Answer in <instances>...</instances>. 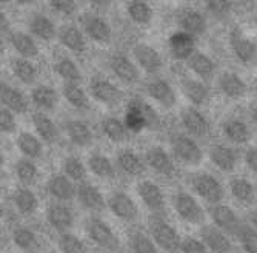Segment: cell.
I'll use <instances>...</instances> for the list:
<instances>
[{
	"label": "cell",
	"instance_id": "obj_16",
	"mask_svg": "<svg viewBox=\"0 0 257 253\" xmlns=\"http://www.w3.org/2000/svg\"><path fill=\"white\" fill-rule=\"evenodd\" d=\"M177 24L182 31L188 33L191 36H200L206 30V19L205 16L191 7H185L177 11Z\"/></svg>",
	"mask_w": 257,
	"mask_h": 253
},
{
	"label": "cell",
	"instance_id": "obj_56",
	"mask_svg": "<svg viewBox=\"0 0 257 253\" xmlns=\"http://www.w3.org/2000/svg\"><path fill=\"white\" fill-rule=\"evenodd\" d=\"M251 118H252V121L257 125V101L251 105Z\"/></svg>",
	"mask_w": 257,
	"mask_h": 253
},
{
	"label": "cell",
	"instance_id": "obj_40",
	"mask_svg": "<svg viewBox=\"0 0 257 253\" xmlns=\"http://www.w3.org/2000/svg\"><path fill=\"white\" fill-rule=\"evenodd\" d=\"M63 98L68 101V104H71L74 108H77L80 111H86L91 107L88 95L85 93V90L79 83L65 82L63 83Z\"/></svg>",
	"mask_w": 257,
	"mask_h": 253
},
{
	"label": "cell",
	"instance_id": "obj_11",
	"mask_svg": "<svg viewBox=\"0 0 257 253\" xmlns=\"http://www.w3.org/2000/svg\"><path fill=\"white\" fill-rule=\"evenodd\" d=\"M133 54L134 59L137 62V65L142 68L144 71L150 73V74H157L162 66H163V60L160 53L150 43H136L133 47Z\"/></svg>",
	"mask_w": 257,
	"mask_h": 253
},
{
	"label": "cell",
	"instance_id": "obj_1",
	"mask_svg": "<svg viewBox=\"0 0 257 253\" xmlns=\"http://www.w3.org/2000/svg\"><path fill=\"white\" fill-rule=\"evenodd\" d=\"M150 235L157 247L167 253H177L182 247L183 239L180 238L177 228L160 216H154L150 219Z\"/></svg>",
	"mask_w": 257,
	"mask_h": 253
},
{
	"label": "cell",
	"instance_id": "obj_25",
	"mask_svg": "<svg viewBox=\"0 0 257 253\" xmlns=\"http://www.w3.org/2000/svg\"><path fill=\"white\" fill-rule=\"evenodd\" d=\"M209 159L222 172H232L237 167V153L234 148L225 144H214L209 148Z\"/></svg>",
	"mask_w": 257,
	"mask_h": 253
},
{
	"label": "cell",
	"instance_id": "obj_32",
	"mask_svg": "<svg viewBox=\"0 0 257 253\" xmlns=\"http://www.w3.org/2000/svg\"><path fill=\"white\" fill-rule=\"evenodd\" d=\"M10 42L13 45V48L19 54V57H25V59H33L39 54V45L36 39L23 31H14L10 36Z\"/></svg>",
	"mask_w": 257,
	"mask_h": 253
},
{
	"label": "cell",
	"instance_id": "obj_57",
	"mask_svg": "<svg viewBox=\"0 0 257 253\" xmlns=\"http://www.w3.org/2000/svg\"><path fill=\"white\" fill-rule=\"evenodd\" d=\"M251 227L257 232V210L251 215Z\"/></svg>",
	"mask_w": 257,
	"mask_h": 253
},
{
	"label": "cell",
	"instance_id": "obj_33",
	"mask_svg": "<svg viewBox=\"0 0 257 253\" xmlns=\"http://www.w3.org/2000/svg\"><path fill=\"white\" fill-rule=\"evenodd\" d=\"M31 102L42 111H51L59 104V95L50 85H37L31 91Z\"/></svg>",
	"mask_w": 257,
	"mask_h": 253
},
{
	"label": "cell",
	"instance_id": "obj_35",
	"mask_svg": "<svg viewBox=\"0 0 257 253\" xmlns=\"http://www.w3.org/2000/svg\"><path fill=\"white\" fill-rule=\"evenodd\" d=\"M186 65H188L190 70L200 79H211L216 71L214 60L206 53H202V51H196L188 60H186Z\"/></svg>",
	"mask_w": 257,
	"mask_h": 253
},
{
	"label": "cell",
	"instance_id": "obj_24",
	"mask_svg": "<svg viewBox=\"0 0 257 253\" xmlns=\"http://www.w3.org/2000/svg\"><path fill=\"white\" fill-rule=\"evenodd\" d=\"M77 199L85 207L86 210L91 212H102L105 209V198L102 192L91 182H82L77 187Z\"/></svg>",
	"mask_w": 257,
	"mask_h": 253
},
{
	"label": "cell",
	"instance_id": "obj_15",
	"mask_svg": "<svg viewBox=\"0 0 257 253\" xmlns=\"http://www.w3.org/2000/svg\"><path fill=\"white\" fill-rule=\"evenodd\" d=\"M137 195L142 202L154 213H160L165 209V195L153 181H140L137 184Z\"/></svg>",
	"mask_w": 257,
	"mask_h": 253
},
{
	"label": "cell",
	"instance_id": "obj_41",
	"mask_svg": "<svg viewBox=\"0 0 257 253\" xmlns=\"http://www.w3.org/2000/svg\"><path fill=\"white\" fill-rule=\"evenodd\" d=\"M100 128H102V133L108 137V139L111 142H115V144L123 142L128 137V127L117 118L108 116V118L102 119Z\"/></svg>",
	"mask_w": 257,
	"mask_h": 253
},
{
	"label": "cell",
	"instance_id": "obj_23",
	"mask_svg": "<svg viewBox=\"0 0 257 253\" xmlns=\"http://www.w3.org/2000/svg\"><path fill=\"white\" fill-rule=\"evenodd\" d=\"M217 85H219V90L222 93L226 96V98H231V99H240L246 95V83L245 80L234 71H223L219 74V79H217Z\"/></svg>",
	"mask_w": 257,
	"mask_h": 253
},
{
	"label": "cell",
	"instance_id": "obj_45",
	"mask_svg": "<svg viewBox=\"0 0 257 253\" xmlns=\"http://www.w3.org/2000/svg\"><path fill=\"white\" fill-rule=\"evenodd\" d=\"M128 17L137 25H148L154 17V11L147 2H130L126 5Z\"/></svg>",
	"mask_w": 257,
	"mask_h": 253
},
{
	"label": "cell",
	"instance_id": "obj_2",
	"mask_svg": "<svg viewBox=\"0 0 257 253\" xmlns=\"http://www.w3.org/2000/svg\"><path fill=\"white\" fill-rule=\"evenodd\" d=\"M170 145L180 164L185 165H199L203 160V151L200 145L194 141V137L183 133H174L170 137Z\"/></svg>",
	"mask_w": 257,
	"mask_h": 253
},
{
	"label": "cell",
	"instance_id": "obj_50",
	"mask_svg": "<svg viewBox=\"0 0 257 253\" xmlns=\"http://www.w3.org/2000/svg\"><path fill=\"white\" fill-rule=\"evenodd\" d=\"M239 241L246 253H257V232L249 227L243 225L240 233H239Z\"/></svg>",
	"mask_w": 257,
	"mask_h": 253
},
{
	"label": "cell",
	"instance_id": "obj_37",
	"mask_svg": "<svg viewBox=\"0 0 257 253\" xmlns=\"http://www.w3.org/2000/svg\"><path fill=\"white\" fill-rule=\"evenodd\" d=\"M17 147L20 153L28 159H37L43 153V144L39 136L30 131H22L17 136Z\"/></svg>",
	"mask_w": 257,
	"mask_h": 253
},
{
	"label": "cell",
	"instance_id": "obj_19",
	"mask_svg": "<svg viewBox=\"0 0 257 253\" xmlns=\"http://www.w3.org/2000/svg\"><path fill=\"white\" fill-rule=\"evenodd\" d=\"M111 71L125 83H136L140 79V73L137 65L125 54L115 53L109 59Z\"/></svg>",
	"mask_w": 257,
	"mask_h": 253
},
{
	"label": "cell",
	"instance_id": "obj_59",
	"mask_svg": "<svg viewBox=\"0 0 257 253\" xmlns=\"http://www.w3.org/2000/svg\"><path fill=\"white\" fill-rule=\"evenodd\" d=\"M255 87H257V80H255Z\"/></svg>",
	"mask_w": 257,
	"mask_h": 253
},
{
	"label": "cell",
	"instance_id": "obj_7",
	"mask_svg": "<svg viewBox=\"0 0 257 253\" xmlns=\"http://www.w3.org/2000/svg\"><path fill=\"white\" fill-rule=\"evenodd\" d=\"M80 24H82V30H83L85 36H88L94 42L106 43L111 40L112 30L105 17H102L96 13H85L80 17Z\"/></svg>",
	"mask_w": 257,
	"mask_h": 253
},
{
	"label": "cell",
	"instance_id": "obj_10",
	"mask_svg": "<svg viewBox=\"0 0 257 253\" xmlns=\"http://www.w3.org/2000/svg\"><path fill=\"white\" fill-rule=\"evenodd\" d=\"M108 209L114 216L123 221H134L139 216V207L134 199L125 192H114L108 198Z\"/></svg>",
	"mask_w": 257,
	"mask_h": 253
},
{
	"label": "cell",
	"instance_id": "obj_28",
	"mask_svg": "<svg viewBox=\"0 0 257 253\" xmlns=\"http://www.w3.org/2000/svg\"><path fill=\"white\" fill-rule=\"evenodd\" d=\"M115 162L117 167L128 176H140L145 172V159L140 157L134 150L125 148L117 153L115 157Z\"/></svg>",
	"mask_w": 257,
	"mask_h": 253
},
{
	"label": "cell",
	"instance_id": "obj_18",
	"mask_svg": "<svg viewBox=\"0 0 257 253\" xmlns=\"http://www.w3.org/2000/svg\"><path fill=\"white\" fill-rule=\"evenodd\" d=\"M145 162L159 175L163 176H173L176 172V165H174V160L170 156V153L160 147V145H153L147 150L145 153Z\"/></svg>",
	"mask_w": 257,
	"mask_h": 253
},
{
	"label": "cell",
	"instance_id": "obj_9",
	"mask_svg": "<svg viewBox=\"0 0 257 253\" xmlns=\"http://www.w3.org/2000/svg\"><path fill=\"white\" fill-rule=\"evenodd\" d=\"M200 238L209 253H232L234 250L229 236L214 224H203L200 228Z\"/></svg>",
	"mask_w": 257,
	"mask_h": 253
},
{
	"label": "cell",
	"instance_id": "obj_48",
	"mask_svg": "<svg viewBox=\"0 0 257 253\" xmlns=\"http://www.w3.org/2000/svg\"><path fill=\"white\" fill-rule=\"evenodd\" d=\"M14 172H16L17 179L23 184H33L39 175V170H37V165L34 164V160L28 157L19 159L14 165Z\"/></svg>",
	"mask_w": 257,
	"mask_h": 253
},
{
	"label": "cell",
	"instance_id": "obj_54",
	"mask_svg": "<svg viewBox=\"0 0 257 253\" xmlns=\"http://www.w3.org/2000/svg\"><path fill=\"white\" fill-rule=\"evenodd\" d=\"M206 10L216 17H223L229 13L231 4L229 2H222V0H213V2L206 4Z\"/></svg>",
	"mask_w": 257,
	"mask_h": 253
},
{
	"label": "cell",
	"instance_id": "obj_49",
	"mask_svg": "<svg viewBox=\"0 0 257 253\" xmlns=\"http://www.w3.org/2000/svg\"><path fill=\"white\" fill-rule=\"evenodd\" d=\"M13 241L20 250H31L36 245L37 238H36V233L33 232L31 228L17 227L13 232Z\"/></svg>",
	"mask_w": 257,
	"mask_h": 253
},
{
	"label": "cell",
	"instance_id": "obj_4",
	"mask_svg": "<svg viewBox=\"0 0 257 253\" xmlns=\"http://www.w3.org/2000/svg\"><path fill=\"white\" fill-rule=\"evenodd\" d=\"M85 230H86L88 238L94 244H97L99 247L109 250V251H115L120 248L119 236L114 233L111 225L108 222H105L103 219H100L97 216L88 218L86 224H85Z\"/></svg>",
	"mask_w": 257,
	"mask_h": 253
},
{
	"label": "cell",
	"instance_id": "obj_36",
	"mask_svg": "<svg viewBox=\"0 0 257 253\" xmlns=\"http://www.w3.org/2000/svg\"><path fill=\"white\" fill-rule=\"evenodd\" d=\"M13 202L22 215H33L39 209V199L28 187H19L13 193Z\"/></svg>",
	"mask_w": 257,
	"mask_h": 253
},
{
	"label": "cell",
	"instance_id": "obj_58",
	"mask_svg": "<svg viewBox=\"0 0 257 253\" xmlns=\"http://www.w3.org/2000/svg\"><path fill=\"white\" fill-rule=\"evenodd\" d=\"M255 24H257V14H255Z\"/></svg>",
	"mask_w": 257,
	"mask_h": 253
},
{
	"label": "cell",
	"instance_id": "obj_22",
	"mask_svg": "<svg viewBox=\"0 0 257 253\" xmlns=\"http://www.w3.org/2000/svg\"><path fill=\"white\" fill-rule=\"evenodd\" d=\"M57 39L66 50L73 51V53H83L88 47L86 36H85L83 30H80L79 27H76L73 24L63 25L59 30Z\"/></svg>",
	"mask_w": 257,
	"mask_h": 253
},
{
	"label": "cell",
	"instance_id": "obj_43",
	"mask_svg": "<svg viewBox=\"0 0 257 253\" xmlns=\"http://www.w3.org/2000/svg\"><path fill=\"white\" fill-rule=\"evenodd\" d=\"M56 73L69 83H79L82 80V71L77 63L68 56H62L56 60Z\"/></svg>",
	"mask_w": 257,
	"mask_h": 253
},
{
	"label": "cell",
	"instance_id": "obj_42",
	"mask_svg": "<svg viewBox=\"0 0 257 253\" xmlns=\"http://www.w3.org/2000/svg\"><path fill=\"white\" fill-rule=\"evenodd\" d=\"M229 192L232 198H236L239 202H245V204L254 201V195H255L252 182L243 176H234L229 181Z\"/></svg>",
	"mask_w": 257,
	"mask_h": 253
},
{
	"label": "cell",
	"instance_id": "obj_34",
	"mask_svg": "<svg viewBox=\"0 0 257 253\" xmlns=\"http://www.w3.org/2000/svg\"><path fill=\"white\" fill-rule=\"evenodd\" d=\"M33 124H34V128H36L39 137L42 139V142L54 144L57 141V136H59L57 127L48 114H45L43 111L34 113L33 114Z\"/></svg>",
	"mask_w": 257,
	"mask_h": 253
},
{
	"label": "cell",
	"instance_id": "obj_21",
	"mask_svg": "<svg viewBox=\"0 0 257 253\" xmlns=\"http://www.w3.org/2000/svg\"><path fill=\"white\" fill-rule=\"evenodd\" d=\"M46 190L59 202L71 201L77 195V187L66 175H53L46 182Z\"/></svg>",
	"mask_w": 257,
	"mask_h": 253
},
{
	"label": "cell",
	"instance_id": "obj_38",
	"mask_svg": "<svg viewBox=\"0 0 257 253\" xmlns=\"http://www.w3.org/2000/svg\"><path fill=\"white\" fill-rule=\"evenodd\" d=\"M10 65H11L13 74L22 83L31 85V83L36 82V79H37V68H36V65L30 59H25V57H13Z\"/></svg>",
	"mask_w": 257,
	"mask_h": 253
},
{
	"label": "cell",
	"instance_id": "obj_46",
	"mask_svg": "<svg viewBox=\"0 0 257 253\" xmlns=\"http://www.w3.org/2000/svg\"><path fill=\"white\" fill-rule=\"evenodd\" d=\"M63 173L73 182H85L86 179V167L77 156H66L63 159Z\"/></svg>",
	"mask_w": 257,
	"mask_h": 253
},
{
	"label": "cell",
	"instance_id": "obj_39",
	"mask_svg": "<svg viewBox=\"0 0 257 253\" xmlns=\"http://www.w3.org/2000/svg\"><path fill=\"white\" fill-rule=\"evenodd\" d=\"M88 168L92 175L102 179H112L115 176V167L112 160L100 153H92L88 157Z\"/></svg>",
	"mask_w": 257,
	"mask_h": 253
},
{
	"label": "cell",
	"instance_id": "obj_31",
	"mask_svg": "<svg viewBox=\"0 0 257 253\" xmlns=\"http://www.w3.org/2000/svg\"><path fill=\"white\" fill-rule=\"evenodd\" d=\"M65 131L69 137V141L77 147H89L92 144V141H94V136H92L89 125L79 119L66 121Z\"/></svg>",
	"mask_w": 257,
	"mask_h": 253
},
{
	"label": "cell",
	"instance_id": "obj_8",
	"mask_svg": "<svg viewBox=\"0 0 257 253\" xmlns=\"http://www.w3.org/2000/svg\"><path fill=\"white\" fill-rule=\"evenodd\" d=\"M89 93L92 96V99H96L100 104L105 105H115L119 104L123 93L122 90L115 85L114 82H111L109 79L105 77H94L89 82Z\"/></svg>",
	"mask_w": 257,
	"mask_h": 253
},
{
	"label": "cell",
	"instance_id": "obj_30",
	"mask_svg": "<svg viewBox=\"0 0 257 253\" xmlns=\"http://www.w3.org/2000/svg\"><path fill=\"white\" fill-rule=\"evenodd\" d=\"M222 131L232 144H246L251 139V130L248 124L239 118H228L222 124Z\"/></svg>",
	"mask_w": 257,
	"mask_h": 253
},
{
	"label": "cell",
	"instance_id": "obj_17",
	"mask_svg": "<svg viewBox=\"0 0 257 253\" xmlns=\"http://www.w3.org/2000/svg\"><path fill=\"white\" fill-rule=\"evenodd\" d=\"M168 48L174 59L188 60L197 51L196 50V37L182 31V30L174 31L168 39Z\"/></svg>",
	"mask_w": 257,
	"mask_h": 253
},
{
	"label": "cell",
	"instance_id": "obj_52",
	"mask_svg": "<svg viewBox=\"0 0 257 253\" xmlns=\"http://www.w3.org/2000/svg\"><path fill=\"white\" fill-rule=\"evenodd\" d=\"M180 251L182 253H209L205 242L202 239H197V238H193V236L183 238Z\"/></svg>",
	"mask_w": 257,
	"mask_h": 253
},
{
	"label": "cell",
	"instance_id": "obj_20",
	"mask_svg": "<svg viewBox=\"0 0 257 253\" xmlns=\"http://www.w3.org/2000/svg\"><path fill=\"white\" fill-rule=\"evenodd\" d=\"M147 91L151 99L159 102L160 105L171 108L177 102L176 90L171 87V83L162 77H154L147 83Z\"/></svg>",
	"mask_w": 257,
	"mask_h": 253
},
{
	"label": "cell",
	"instance_id": "obj_29",
	"mask_svg": "<svg viewBox=\"0 0 257 253\" xmlns=\"http://www.w3.org/2000/svg\"><path fill=\"white\" fill-rule=\"evenodd\" d=\"M28 28L31 31V36L39 37L42 40H53L59 34V30L56 28L54 22L48 16L40 13L31 16V19L28 20Z\"/></svg>",
	"mask_w": 257,
	"mask_h": 253
},
{
	"label": "cell",
	"instance_id": "obj_51",
	"mask_svg": "<svg viewBox=\"0 0 257 253\" xmlns=\"http://www.w3.org/2000/svg\"><path fill=\"white\" fill-rule=\"evenodd\" d=\"M16 128H17L16 114L8 108L0 110V130H2V133L11 134V133L16 131Z\"/></svg>",
	"mask_w": 257,
	"mask_h": 253
},
{
	"label": "cell",
	"instance_id": "obj_14",
	"mask_svg": "<svg viewBox=\"0 0 257 253\" xmlns=\"http://www.w3.org/2000/svg\"><path fill=\"white\" fill-rule=\"evenodd\" d=\"M180 121L190 136L205 137L209 133V122L197 107H185L180 111Z\"/></svg>",
	"mask_w": 257,
	"mask_h": 253
},
{
	"label": "cell",
	"instance_id": "obj_12",
	"mask_svg": "<svg viewBox=\"0 0 257 253\" xmlns=\"http://www.w3.org/2000/svg\"><path fill=\"white\" fill-rule=\"evenodd\" d=\"M46 221L50 225L60 233L69 232L74 224V213L65 202H51L46 207Z\"/></svg>",
	"mask_w": 257,
	"mask_h": 253
},
{
	"label": "cell",
	"instance_id": "obj_6",
	"mask_svg": "<svg viewBox=\"0 0 257 253\" xmlns=\"http://www.w3.org/2000/svg\"><path fill=\"white\" fill-rule=\"evenodd\" d=\"M209 216H211L214 225L219 227L222 232H225L228 236L229 235L239 236L243 224L240 222L237 213L232 210L229 205H225V204L211 205L209 207Z\"/></svg>",
	"mask_w": 257,
	"mask_h": 253
},
{
	"label": "cell",
	"instance_id": "obj_55",
	"mask_svg": "<svg viewBox=\"0 0 257 253\" xmlns=\"http://www.w3.org/2000/svg\"><path fill=\"white\" fill-rule=\"evenodd\" d=\"M243 159H245L246 167H248L251 172L257 173V147H249V148L245 151Z\"/></svg>",
	"mask_w": 257,
	"mask_h": 253
},
{
	"label": "cell",
	"instance_id": "obj_47",
	"mask_svg": "<svg viewBox=\"0 0 257 253\" xmlns=\"http://www.w3.org/2000/svg\"><path fill=\"white\" fill-rule=\"evenodd\" d=\"M57 247L62 253H88L85 242L71 232H65L59 235Z\"/></svg>",
	"mask_w": 257,
	"mask_h": 253
},
{
	"label": "cell",
	"instance_id": "obj_13",
	"mask_svg": "<svg viewBox=\"0 0 257 253\" xmlns=\"http://www.w3.org/2000/svg\"><path fill=\"white\" fill-rule=\"evenodd\" d=\"M229 45H231L232 53L236 54V57L242 63L248 65L254 60L255 53H257V47L240 28L236 27L229 31Z\"/></svg>",
	"mask_w": 257,
	"mask_h": 253
},
{
	"label": "cell",
	"instance_id": "obj_5",
	"mask_svg": "<svg viewBox=\"0 0 257 253\" xmlns=\"http://www.w3.org/2000/svg\"><path fill=\"white\" fill-rule=\"evenodd\" d=\"M191 187L202 199L213 205L219 204L225 198V189L222 182L208 172H197L193 175Z\"/></svg>",
	"mask_w": 257,
	"mask_h": 253
},
{
	"label": "cell",
	"instance_id": "obj_44",
	"mask_svg": "<svg viewBox=\"0 0 257 253\" xmlns=\"http://www.w3.org/2000/svg\"><path fill=\"white\" fill-rule=\"evenodd\" d=\"M128 245L131 253H159L154 239L140 230H133L128 235Z\"/></svg>",
	"mask_w": 257,
	"mask_h": 253
},
{
	"label": "cell",
	"instance_id": "obj_26",
	"mask_svg": "<svg viewBox=\"0 0 257 253\" xmlns=\"http://www.w3.org/2000/svg\"><path fill=\"white\" fill-rule=\"evenodd\" d=\"M0 98H2L4 108L11 110L14 114H23L30 108V102H28L27 96L23 95L20 90H17L16 87H13L10 83H2V88H0Z\"/></svg>",
	"mask_w": 257,
	"mask_h": 253
},
{
	"label": "cell",
	"instance_id": "obj_27",
	"mask_svg": "<svg viewBox=\"0 0 257 253\" xmlns=\"http://www.w3.org/2000/svg\"><path fill=\"white\" fill-rule=\"evenodd\" d=\"M180 88L183 91L185 98L188 99L194 107H200V105L206 104L209 96H211L209 88L202 80H197V79L183 77L180 80Z\"/></svg>",
	"mask_w": 257,
	"mask_h": 253
},
{
	"label": "cell",
	"instance_id": "obj_53",
	"mask_svg": "<svg viewBox=\"0 0 257 253\" xmlns=\"http://www.w3.org/2000/svg\"><path fill=\"white\" fill-rule=\"evenodd\" d=\"M50 8L60 16H73L77 11V4L73 0H53Z\"/></svg>",
	"mask_w": 257,
	"mask_h": 253
},
{
	"label": "cell",
	"instance_id": "obj_3",
	"mask_svg": "<svg viewBox=\"0 0 257 253\" xmlns=\"http://www.w3.org/2000/svg\"><path fill=\"white\" fill-rule=\"evenodd\" d=\"M173 207L177 213V216L193 225H200L205 222V210L199 204V201L188 192L179 190L173 195Z\"/></svg>",
	"mask_w": 257,
	"mask_h": 253
}]
</instances>
